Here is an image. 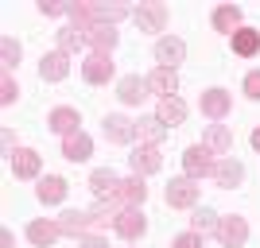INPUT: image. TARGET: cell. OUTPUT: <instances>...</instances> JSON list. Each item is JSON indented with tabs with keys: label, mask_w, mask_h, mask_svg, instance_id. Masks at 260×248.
<instances>
[{
	"label": "cell",
	"mask_w": 260,
	"mask_h": 248,
	"mask_svg": "<svg viewBox=\"0 0 260 248\" xmlns=\"http://www.w3.org/2000/svg\"><path fill=\"white\" fill-rule=\"evenodd\" d=\"M214 167H217V159H214V151L206 148V144H194V148H186L183 151V171H186V179H210L214 174Z\"/></svg>",
	"instance_id": "1"
},
{
	"label": "cell",
	"mask_w": 260,
	"mask_h": 248,
	"mask_svg": "<svg viewBox=\"0 0 260 248\" xmlns=\"http://www.w3.org/2000/svg\"><path fill=\"white\" fill-rule=\"evenodd\" d=\"M109 225V221H101L93 209H66L62 217H58V229H62L66 237H86V233H93V229Z\"/></svg>",
	"instance_id": "2"
},
{
	"label": "cell",
	"mask_w": 260,
	"mask_h": 248,
	"mask_svg": "<svg viewBox=\"0 0 260 248\" xmlns=\"http://www.w3.org/2000/svg\"><path fill=\"white\" fill-rule=\"evenodd\" d=\"M198 194H202V186L194 183V179H171V186H167V205H175V209H194L198 205Z\"/></svg>",
	"instance_id": "3"
},
{
	"label": "cell",
	"mask_w": 260,
	"mask_h": 248,
	"mask_svg": "<svg viewBox=\"0 0 260 248\" xmlns=\"http://www.w3.org/2000/svg\"><path fill=\"white\" fill-rule=\"evenodd\" d=\"M144 198H148V186H144L140 174H132V179H120V183H117V190H113L109 202H117L120 209H136Z\"/></svg>",
	"instance_id": "4"
},
{
	"label": "cell",
	"mask_w": 260,
	"mask_h": 248,
	"mask_svg": "<svg viewBox=\"0 0 260 248\" xmlns=\"http://www.w3.org/2000/svg\"><path fill=\"white\" fill-rule=\"evenodd\" d=\"M132 20L140 23V31H163V27H167V4H159V0H144L140 8L132 12Z\"/></svg>",
	"instance_id": "5"
},
{
	"label": "cell",
	"mask_w": 260,
	"mask_h": 248,
	"mask_svg": "<svg viewBox=\"0 0 260 248\" xmlns=\"http://www.w3.org/2000/svg\"><path fill=\"white\" fill-rule=\"evenodd\" d=\"M217 240H221V244L225 248H241L245 244V240H249V225H245V217H221V221H217Z\"/></svg>",
	"instance_id": "6"
},
{
	"label": "cell",
	"mask_w": 260,
	"mask_h": 248,
	"mask_svg": "<svg viewBox=\"0 0 260 248\" xmlns=\"http://www.w3.org/2000/svg\"><path fill=\"white\" fill-rule=\"evenodd\" d=\"M198 109H202V117H210V120H225V113L233 109V97H229L225 89H206V93L198 97Z\"/></svg>",
	"instance_id": "7"
},
{
	"label": "cell",
	"mask_w": 260,
	"mask_h": 248,
	"mask_svg": "<svg viewBox=\"0 0 260 248\" xmlns=\"http://www.w3.org/2000/svg\"><path fill=\"white\" fill-rule=\"evenodd\" d=\"M155 58H159V66H167V70H175V66L186 58V43L179 39V35H163L159 43H155Z\"/></svg>",
	"instance_id": "8"
},
{
	"label": "cell",
	"mask_w": 260,
	"mask_h": 248,
	"mask_svg": "<svg viewBox=\"0 0 260 248\" xmlns=\"http://www.w3.org/2000/svg\"><path fill=\"white\" fill-rule=\"evenodd\" d=\"M113 229H117L124 240H140L144 233H148V221H144L140 209H120V217L113 221Z\"/></svg>",
	"instance_id": "9"
},
{
	"label": "cell",
	"mask_w": 260,
	"mask_h": 248,
	"mask_svg": "<svg viewBox=\"0 0 260 248\" xmlns=\"http://www.w3.org/2000/svg\"><path fill=\"white\" fill-rule=\"evenodd\" d=\"M148 89H152L159 101L175 97V89H179V74H175V70H167V66H155L152 74H148Z\"/></svg>",
	"instance_id": "10"
},
{
	"label": "cell",
	"mask_w": 260,
	"mask_h": 248,
	"mask_svg": "<svg viewBox=\"0 0 260 248\" xmlns=\"http://www.w3.org/2000/svg\"><path fill=\"white\" fill-rule=\"evenodd\" d=\"M82 78H86V82H93V86H101V82H109V78H113V58H109V54H89L86 62H82Z\"/></svg>",
	"instance_id": "11"
},
{
	"label": "cell",
	"mask_w": 260,
	"mask_h": 248,
	"mask_svg": "<svg viewBox=\"0 0 260 248\" xmlns=\"http://www.w3.org/2000/svg\"><path fill=\"white\" fill-rule=\"evenodd\" d=\"M70 74V58H66L62 51H51L39 58V78L43 82H62V78Z\"/></svg>",
	"instance_id": "12"
},
{
	"label": "cell",
	"mask_w": 260,
	"mask_h": 248,
	"mask_svg": "<svg viewBox=\"0 0 260 248\" xmlns=\"http://www.w3.org/2000/svg\"><path fill=\"white\" fill-rule=\"evenodd\" d=\"M47 124H51V132H58V136H62V140H66V136H74V132H82V128H78V124H82V117H78V109H54V113H51V117H47Z\"/></svg>",
	"instance_id": "13"
},
{
	"label": "cell",
	"mask_w": 260,
	"mask_h": 248,
	"mask_svg": "<svg viewBox=\"0 0 260 248\" xmlns=\"http://www.w3.org/2000/svg\"><path fill=\"white\" fill-rule=\"evenodd\" d=\"M86 35V47H93V51L98 54H109L113 51V47H117V27H105V23H93V27H89V31H82Z\"/></svg>",
	"instance_id": "14"
},
{
	"label": "cell",
	"mask_w": 260,
	"mask_h": 248,
	"mask_svg": "<svg viewBox=\"0 0 260 248\" xmlns=\"http://www.w3.org/2000/svg\"><path fill=\"white\" fill-rule=\"evenodd\" d=\"M136 136H140L144 148H159L163 136H167V124H163L159 117H140L136 120Z\"/></svg>",
	"instance_id": "15"
},
{
	"label": "cell",
	"mask_w": 260,
	"mask_h": 248,
	"mask_svg": "<svg viewBox=\"0 0 260 248\" xmlns=\"http://www.w3.org/2000/svg\"><path fill=\"white\" fill-rule=\"evenodd\" d=\"M128 163H132V171L144 179V174H155L163 167V155H159V148H136L128 155Z\"/></svg>",
	"instance_id": "16"
},
{
	"label": "cell",
	"mask_w": 260,
	"mask_h": 248,
	"mask_svg": "<svg viewBox=\"0 0 260 248\" xmlns=\"http://www.w3.org/2000/svg\"><path fill=\"white\" fill-rule=\"evenodd\" d=\"M148 93H152V89H148V78H136V74L120 78V86H117V97L124 101V105H140Z\"/></svg>",
	"instance_id": "17"
},
{
	"label": "cell",
	"mask_w": 260,
	"mask_h": 248,
	"mask_svg": "<svg viewBox=\"0 0 260 248\" xmlns=\"http://www.w3.org/2000/svg\"><path fill=\"white\" fill-rule=\"evenodd\" d=\"M105 136L113 144H132L136 140V120H128V117H105Z\"/></svg>",
	"instance_id": "18"
},
{
	"label": "cell",
	"mask_w": 260,
	"mask_h": 248,
	"mask_svg": "<svg viewBox=\"0 0 260 248\" xmlns=\"http://www.w3.org/2000/svg\"><path fill=\"white\" fill-rule=\"evenodd\" d=\"M62 155L70 163H86L89 155H93V140H89L86 132H74V136H66V140H62Z\"/></svg>",
	"instance_id": "19"
},
{
	"label": "cell",
	"mask_w": 260,
	"mask_h": 248,
	"mask_svg": "<svg viewBox=\"0 0 260 248\" xmlns=\"http://www.w3.org/2000/svg\"><path fill=\"white\" fill-rule=\"evenodd\" d=\"M58 237H62L58 221H31V225H27V240H31V244H39V248H51Z\"/></svg>",
	"instance_id": "20"
},
{
	"label": "cell",
	"mask_w": 260,
	"mask_h": 248,
	"mask_svg": "<svg viewBox=\"0 0 260 248\" xmlns=\"http://www.w3.org/2000/svg\"><path fill=\"white\" fill-rule=\"evenodd\" d=\"M214 31H225V35L241 31V8H237V4H221V8H214Z\"/></svg>",
	"instance_id": "21"
},
{
	"label": "cell",
	"mask_w": 260,
	"mask_h": 248,
	"mask_svg": "<svg viewBox=\"0 0 260 248\" xmlns=\"http://www.w3.org/2000/svg\"><path fill=\"white\" fill-rule=\"evenodd\" d=\"M12 171H16V179H35V174H39V155H35L31 148L12 151Z\"/></svg>",
	"instance_id": "22"
},
{
	"label": "cell",
	"mask_w": 260,
	"mask_h": 248,
	"mask_svg": "<svg viewBox=\"0 0 260 248\" xmlns=\"http://www.w3.org/2000/svg\"><path fill=\"white\" fill-rule=\"evenodd\" d=\"M117 174H113V167H101V171H93L89 174V190H93V194L101 198V202H109V198H113V190H117Z\"/></svg>",
	"instance_id": "23"
},
{
	"label": "cell",
	"mask_w": 260,
	"mask_h": 248,
	"mask_svg": "<svg viewBox=\"0 0 260 248\" xmlns=\"http://www.w3.org/2000/svg\"><path fill=\"white\" fill-rule=\"evenodd\" d=\"M35 194H39V202H43V205H58V202L66 198V179L47 174L43 183H39V190H35Z\"/></svg>",
	"instance_id": "24"
},
{
	"label": "cell",
	"mask_w": 260,
	"mask_h": 248,
	"mask_svg": "<svg viewBox=\"0 0 260 248\" xmlns=\"http://www.w3.org/2000/svg\"><path fill=\"white\" fill-rule=\"evenodd\" d=\"M241 179H245V167H241L237 159H221L214 167V183L217 186H241Z\"/></svg>",
	"instance_id": "25"
},
{
	"label": "cell",
	"mask_w": 260,
	"mask_h": 248,
	"mask_svg": "<svg viewBox=\"0 0 260 248\" xmlns=\"http://www.w3.org/2000/svg\"><path fill=\"white\" fill-rule=\"evenodd\" d=\"M217 221H221V217H217L214 209H206V205H194V214H190V233H198V237L217 233Z\"/></svg>",
	"instance_id": "26"
},
{
	"label": "cell",
	"mask_w": 260,
	"mask_h": 248,
	"mask_svg": "<svg viewBox=\"0 0 260 248\" xmlns=\"http://www.w3.org/2000/svg\"><path fill=\"white\" fill-rule=\"evenodd\" d=\"M155 117H159L167 128H171V124H183L186 120V105L179 97H167V101H159V113H155Z\"/></svg>",
	"instance_id": "27"
},
{
	"label": "cell",
	"mask_w": 260,
	"mask_h": 248,
	"mask_svg": "<svg viewBox=\"0 0 260 248\" xmlns=\"http://www.w3.org/2000/svg\"><path fill=\"white\" fill-rule=\"evenodd\" d=\"M206 148L214 151V155H225V151L233 148V132H229L225 124H214V128L206 132Z\"/></svg>",
	"instance_id": "28"
},
{
	"label": "cell",
	"mask_w": 260,
	"mask_h": 248,
	"mask_svg": "<svg viewBox=\"0 0 260 248\" xmlns=\"http://www.w3.org/2000/svg\"><path fill=\"white\" fill-rule=\"evenodd\" d=\"M233 51L245 54V58H252V54L260 51V31H252V27H241V31L233 35Z\"/></svg>",
	"instance_id": "29"
},
{
	"label": "cell",
	"mask_w": 260,
	"mask_h": 248,
	"mask_svg": "<svg viewBox=\"0 0 260 248\" xmlns=\"http://www.w3.org/2000/svg\"><path fill=\"white\" fill-rule=\"evenodd\" d=\"M82 47H86V35L78 31V27H62L58 31V51L62 54H78Z\"/></svg>",
	"instance_id": "30"
},
{
	"label": "cell",
	"mask_w": 260,
	"mask_h": 248,
	"mask_svg": "<svg viewBox=\"0 0 260 248\" xmlns=\"http://www.w3.org/2000/svg\"><path fill=\"white\" fill-rule=\"evenodd\" d=\"M0 58H4V70L12 74V66L20 62V43H16L12 35H4V39H0Z\"/></svg>",
	"instance_id": "31"
},
{
	"label": "cell",
	"mask_w": 260,
	"mask_h": 248,
	"mask_svg": "<svg viewBox=\"0 0 260 248\" xmlns=\"http://www.w3.org/2000/svg\"><path fill=\"white\" fill-rule=\"evenodd\" d=\"M16 93H20V86H16V78L4 70V74H0V105H12V101H16Z\"/></svg>",
	"instance_id": "32"
},
{
	"label": "cell",
	"mask_w": 260,
	"mask_h": 248,
	"mask_svg": "<svg viewBox=\"0 0 260 248\" xmlns=\"http://www.w3.org/2000/svg\"><path fill=\"white\" fill-rule=\"evenodd\" d=\"M171 248H202V237L198 233H183V237H175Z\"/></svg>",
	"instance_id": "33"
},
{
	"label": "cell",
	"mask_w": 260,
	"mask_h": 248,
	"mask_svg": "<svg viewBox=\"0 0 260 248\" xmlns=\"http://www.w3.org/2000/svg\"><path fill=\"white\" fill-rule=\"evenodd\" d=\"M70 8H74V4H51V0H43V4H39V12H43V16H70Z\"/></svg>",
	"instance_id": "34"
},
{
	"label": "cell",
	"mask_w": 260,
	"mask_h": 248,
	"mask_svg": "<svg viewBox=\"0 0 260 248\" xmlns=\"http://www.w3.org/2000/svg\"><path fill=\"white\" fill-rule=\"evenodd\" d=\"M245 93H249L252 101H260V70H252V74L245 78Z\"/></svg>",
	"instance_id": "35"
},
{
	"label": "cell",
	"mask_w": 260,
	"mask_h": 248,
	"mask_svg": "<svg viewBox=\"0 0 260 248\" xmlns=\"http://www.w3.org/2000/svg\"><path fill=\"white\" fill-rule=\"evenodd\" d=\"M78 248H109L105 237H98V233H86V237H78Z\"/></svg>",
	"instance_id": "36"
},
{
	"label": "cell",
	"mask_w": 260,
	"mask_h": 248,
	"mask_svg": "<svg viewBox=\"0 0 260 248\" xmlns=\"http://www.w3.org/2000/svg\"><path fill=\"white\" fill-rule=\"evenodd\" d=\"M0 248H12V233H8V229L0 233Z\"/></svg>",
	"instance_id": "37"
},
{
	"label": "cell",
	"mask_w": 260,
	"mask_h": 248,
	"mask_svg": "<svg viewBox=\"0 0 260 248\" xmlns=\"http://www.w3.org/2000/svg\"><path fill=\"white\" fill-rule=\"evenodd\" d=\"M252 148L260 151V128H252Z\"/></svg>",
	"instance_id": "38"
}]
</instances>
